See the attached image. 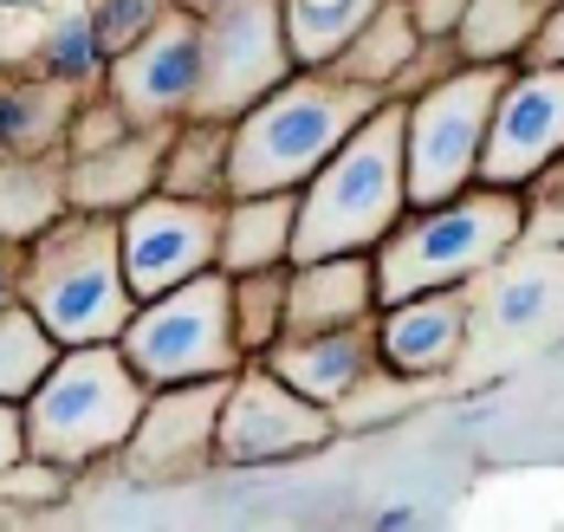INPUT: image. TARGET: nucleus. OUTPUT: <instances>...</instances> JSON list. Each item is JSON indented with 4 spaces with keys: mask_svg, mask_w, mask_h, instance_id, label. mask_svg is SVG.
I'll list each match as a JSON object with an SVG mask.
<instances>
[{
    "mask_svg": "<svg viewBox=\"0 0 564 532\" xmlns=\"http://www.w3.org/2000/svg\"><path fill=\"white\" fill-rule=\"evenodd\" d=\"M402 215H409V105L390 91L299 188L292 260L377 253Z\"/></svg>",
    "mask_w": 564,
    "mask_h": 532,
    "instance_id": "obj_1",
    "label": "nucleus"
},
{
    "mask_svg": "<svg viewBox=\"0 0 564 532\" xmlns=\"http://www.w3.org/2000/svg\"><path fill=\"white\" fill-rule=\"evenodd\" d=\"M390 91L357 85L338 72H292L260 105L234 118V195H267V188H305L318 163L338 150L357 123L370 118Z\"/></svg>",
    "mask_w": 564,
    "mask_h": 532,
    "instance_id": "obj_2",
    "label": "nucleus"
},
{
    "mask_svg": "<svg viewBox=\"0 0 564 532\" xmlns=\"http://www.w3.org/2000/svg\"><path fill=\"white\" fill-rule=\"evenodd\" d=\"M525 235V188H494L474 182L448 202H422L395 221L377 247V286L383 305L435 286H467L480 280L500 253H512Z\"/></svg>",
    "mask_w": 564,
    "mask_h": 532,
    "instance_id": "obj_3",
    "label": "nucleus"
},
{
    "mask_svg": "<svg viewBox=\"0 0 564 532\" xmlns=\"http://www.w3.org/2000/svg\"><path fill=\"white\" fill-rule=\"evenodd\" d=\"M150 403L143 370L123 357V345H65L46 383L20 403L26 415V448L46 455L58 468L85 474L91 462L123 455L137 415Z\"/></svg>",
    "mask_w": 564,
    "mask_h": 532,
    "instance_id": "obj_4",
    "label": "nucleus"
},
{
    "mask_svg": "<svg viewBox=\"0 0 564 532\" xmlns=\"http://www.w3.org/2000/svg\"><path fill=\"white\" fill-rule=\"evenodd\" d=\"M26 305L46 318L58 345H111L123 338L137 293L123 273L117 215H58L46 235L26 247Z\"/></svg>",
    "mask_w": 564,
    "mask_h": 532,
    "instance_id": "obj_5",
    "label": "nucleus"
},
{
    "mask_svg": "<svg viewBox=\"0 0 564 532\" xmlns=\"http://www.w3.org/2000/svg\"><path fill=\"white\" fill-rule=\"evenodd\" d=\"M117 345L143 370L150 390L195 383V377H234L247 363L240 332H234V273L208 267V273L182 280L170 293L137 298V312H130Z\"/></svg>",
    "mask_w": 564,
    "mask_h": 532,
    "instance_id": "obj_6",
    "label": "nucleus"
},
{
    "mask_svg": "<svg viewBox=\"0 0 564 532\" xmlns=\"http://www.w3.org/2000/svg\"><path fill=\"white\" fill-rule=\"evenodd\" d=\"M507 72L512 65H454L448 78L402 98L409 105V208L448 202L480 182V150H487V123Z\"/></svg>",
    "mask_w": 564,
    "mask_h": 532,
    "instance_id": "obj_7",
    "label": "nucleus"
},
{
    "mask_svg": "<svg viewBox=\"0 0 564 532\" xmlns=\"http://www.w3.org/2000/svg\"><path fill=\"white\" fill-rule=\"evenodd\" d=\"M299 72L285 40V0H221L202 13V91L195 118L234 123Z\"/></svg>",
    "mask_w": 564,
    "mask_h": 532,
    "instance_id": "obj_8",
    "label": "nucleus"
},
{
    "mask_svg": "<svg viewBox=\"0 0 564 532\" xmlns=\"http://www.w3.org/2000/svg\"><path fill=\"white\" fill-rule=\"evenodd\" d=\"M564 332V247L519 240L480 280H467V357L507 363Z\"/></svg>",
    "mask_w": 564,
    "mask_h": 532,
    "instance_id": "obj_9",
    "label": "nucleus"
},
{
    "mask_svg": "<svg viewBox=\"0 0 564 532\" xmlns=\"http://www.w3.org/2000/svg\"><path fill=\"white\" fill-rule=\"evenodd\" d=\"M325 442H338V415L312 403L305 390H292L273 363H240L221 403V448L215 468H285L299 455H318Z\"/></svg>",
    "mask_w": 564,
    "mask_h": 532,
    "instance_id": "obj_10",
    "label": "nucleus"
},
{
    "mask_svg": "<svg viewBox=\"0 0 564 532\" xmlns=\"http://www.w3.org/2000/svg\"><path fill=\"white\" fill-rule=\"evenodd\" d=\"M221 208L227 202H195V195H143L137 208L117 215V240H123V273H130V293L156 298L221 267Z\"/></svg>",
    "mask_w": 564,
    "mask_h": 532,
    "instance_id": "obj_11",
    "label": "nucleus"
},
{
    "mask_svg": "<svg viewBox=\"0 0 564 532\" xmlns=\"http://www.w3.org/2000/svg\"><path fill=\"white\" fill-rule=\"evenodd\" d=\"M564 156V65L519 59L494 98L480 182L494 188H532Z\"/></svg>",
    "mask_w": 564,
    "mask_h": 532,
    "instance_id": "obj_12",
    "label": "nucleus"
},
{
    "mask_svg": "<svg viewBox=\"0 0 564 532\" xmlns=\"http://www.w3.org/2000/svg\"><path fill=\"white\" fill-rule=\"evenodd\" d=\"M105 91L137 123L195 118V91H202V13L175 0V13H163L143 40H130L105 65Z\"/></svg>",
    "mask_w": 564,
    "mask_h": 532,
    "instance_id": "obj_13",
    "label": "nucleus"
},
{
    "mask_svg": "<svg viewBox=\"0 0 564 532\" xmlns=\"http://www.w3.org/2000/svg\"><path fill=\"white\" fill-rule=\"evenodd\" d=\"M234 377H195V383H163L137 415L130 442L117 462H130L137 480H182V474L215 468L221 448V403Z\"/></svg>",
    "mask_w": 564,
    "mask_h": 532,
    "instance_id": "obj_14",
    "label": "nucleus"
},
{
    "mask_svg": "<svg viewBox=\"0 0 564 532\" xmlns=\"http://www.w3.org/2000/svg\"><path fill=\"white\" fill-rule=\"evenodd\" d=\"M377 357L390 370H402V377L442 383L454 363L467 357V286H435V293L390 298L377 312Z\"/></svg>",
    "mask_w": 564,
    "mask_h": 532,
    "instance_id": "obj_15",
    "label": "nucleus"
},
{
    "mask_svg": "<svg viewBox=\"0 0 564 532\" xmlns=\"http://www.w3.org/2000/svg\"><path fill=\"white\" fill-rule=\"evenodd\" d=\"M377 312H383L377 253L292 260V286H285V338L338 332V325H364V318H377Z\"/></svg>",
    "mask_w": 564,
    "mask_h": 532,
    "instance_id": "obj_16",
    "label": "nucleus"
},
{
    "mask_svg": "<svg viewBox=\"0 0 564 532\" xmlns=\"http://www.w3.org/2000/svg\"><path fill=\"white\" fill-rule=\"evenodd\" d=\"M175 123H137L123 143L91 150V156H65V182H72V208L85 215H123L143 195L163 188V156H170Z\"/></svg>",
    "mask_w": 564,
    "mask_h": 532,
    "instance_id": "obj_17",
    "label": "nucleus"
},
{
    "mask_svg": "<svg viewBox=\"0 0 564 532\" xmlns=\"http://www.w3.org/2000/svg\"><path fill=\"white\" fill-rule=\"evenodd\" d=\"M260 363H273L285 383H292V390H305L312 403L338 410L344 397H350L377 363H383V357H377V318H364V325H338V332L280 338Z\"/></svg>",
    "mask_w": 564,
    "mask_h": 532,
    "instance_id": "obj_18",
    "label": "nucleus"
},
{
    "mask_svg": "<svg viewBox=\"0 0 564 532\" xmlns=\"http://www.w3.org/2000/svg\"><path fill=\"white\" fill-rule=\"evenodd\" d=\"M292 228H299V188L227 195V208H221V267L227 273L292 267Z\"/></svg>",
    "mask_w": 564,
    "mask_h": 532,
    "instance_id": "obj_19",
    "label": "nucleus"
},
{
    "mask_svg": "<svg viewBox=\"0 0 564 532\" xmlns=\"http://www.w3.org/2000/svg\"><path fill=\"white\" fill-rule=\"evenodd\" d=\"M58 215H72L65 150H40V156H0V235L33 247V240L46 235Z\"/></svg>",
    "mask_w": 564,
    "mask_h": 532,
    "instance_id": "obj_20",
    "label": "nucleus"
},
{
    "mask_svg": "<svg viewBox=\"0 0 564 532\" xmlns=\"http://www.w3.org/2000/svg\"><path fill=\"white\" fill-rule=\"evenodd\" d=\"M78 91L26 72L0 78V156H40V150H65V123H72Z\"/></svg>",
    "mask_w": 564,
    "mask_h": 532,
    "instance_id": "obj_21",
    "label": "nucleus"
},
{
    "mask_svg": "<svg viewBox=\"0 0 564 532\" xmlns=\"http://www.w3.org/2000/svg\"><path fill=\"white\" fill-rule=\"evenodd\" d=\"M163 188L195 195V202H227L234 195V123L221 118H182L163 156Z\"/></svg>",
    "mask_w": 564,
    "mask_h": 532,
    "instance_id": "obj_22",
    "label": "nucleus"
},
{
    "mask_svg": "<svg viewBox=\"0 0 564 532\" xmlns=\"http://www.w3.org/2000/svg\"><path fill=\"white\" fill-rule=\"evenodd\" d=\"M429 33L415 26V13H409V0H383L364 26H357V40L344 46L338 59L325 65V72H338V78H357V85H377V91H390L395 78L409 72L415 59V46H422Z\"/></svg>",
    "mask_w": 564,
    "mask_h": 532,
    "instance_id": "obj_23",
    "label": "nucleus"
},
{
    "mask_svg": "<svg viewBox=\"0 0 564 532\" xmlns=\"http://www.w3.org/2000/svg\"><path fill=\"white\" fill-rule=\"evenodd\" d=\"M545 13H552V0H467V13L454 26L460 65H519L532 53Z\"/></svg>",
    "mask_w": 564,
    "mask_h": 532,
    "instance_id": "obj_24",
    "label": "nucleus"
},
{
    "mask_svg": "<svg viewBox=\"0 0 564 532\" xmlns=\"http://www.w3.org/2000/svg\"><path fill=\"white\" fill-rule=\"evenodd\" d=\"M383 0H285V40L305 72H325Z\"/></svg>",
    "mask_w": 564,
    "mask_h": 532,
    "instance_id": "obj_25",
    "label": "nucleus"
},
{
    "mask_svg": "<svg viewBox=\"0 0 564 532\" xmlns=\"http://www.w3.org/2000/svg\"><path fill=\"white\" fill-rule=\"evenodd\" d=\"M58 345L53 332H46V318L20 298V305H7L0 312V403H26L40 383H46V370L58 363Z\"/></svg>",
    "mask_w": 564,
    "mask_h": 532,
    "instance_id": "obj_26",
    "label": "nucleus"
},
{
    "mask_svg": "<svg viewBox=\"0 0 564 532\" xmlns=\"http://www.w3.org/2000/svg\"><path fill=\"white\" fill-rule=\"evenodd\" d=\"M105 65H111V53L98 46L91 7H72L58 26H46L40 53H33V72H40V78H53V85H72V91H91V85H105Z\"/></svg>",
    "mask_w": 564,
    "mask_h": 532,
    "instance_id": "obj_27",
    "label": "nucleus"
},
{
    "mask_svg": "<svg viewBox=\"0 0 564 532\" xmlns=\"http://www.w3.org/2000/svg\"><path fill=\"white\" fill-rule=\"evenodd\" d=\"M285 286H292V267H253V273H234V332H240L247 363L267 357L285 338Z\"/></svg>",
    "mask_w": 564,
    "mask_h": 532,
    "instance_id": "obj_28",
    "label": "nucleus"
},
{
    "mask_svg": "<svg viewBox=\"0 0 564 532\" xmlns=\"http://www.w3.org/2000/svg\"><path fill=\"white\" fill-rule=\"evenodd\" d=\"M72 480L78 474L58 468V462H46V455H20L13 468L0 474V507H13V513H40V507H58L65 493H72Z\"/></svg>",
    "mask_w": 564,
    "mask_h": 532,
    "instance_id": "obj_29",
    "label": "nucleus"
},
{
    "mask_svg": "<svg viewBox=\"0 0 564 532\" xmlns=\"http://www.w3.org/2000/svg\"><path fill=\"white\" fill-rule=\"evenodd\" d=\"M137 130V118L117 105L111 91L98 85V98H78L72 105V123H65V156H91V150H111Z\"/></svg>",
    "mask_w": 564,
    "mask_h": 532,
    "instance_id": "obj_30",
    "label": "nucleus"
},
{
    "mask_svg": "<svg viewBox=\"0 0 564 532\" xmlns=\"http://www.w3.org/2000/svg\"><path fill=\"white\" fill-rule=\"evenodd\" d=\"M91 7V26H98V46L105 53H123L130 40H143L163 13H175V0H85Z\"/></svg>",
    "mask_w": 564,
    "mask_h": 532,
    "instance_id": "obj_31",
    "label": "nucleus"
},
{
    "mask_svg": "<svg viewBox=\"0 0 564 532\" xmlns=\"http://www.w3.org/2000/svg\"><path fill=\"white\" fill-rule=\"evenodd\" d=\"M532 247H564V156L525 188V235Z\"/></svg>",
    "mask_w": 564,
    "mask_h": 532,
    "instance_id": "obj_32",
    "label": "nucleus"
},
{
    "mask_svg": "<svg viewBox=\"0 0 564 532\" xmlns=\"http://www.w3.org/2000/svg\"><path fill=\"white\" fill-rule=\"evenodd\" d=\"M26 298V240L0 235V312Z\"/></svg>",
    "mask_w": 564,
    "mask_h": 532,
    "instance_id": "obj_33",
    "label": "nucleus"
},
{
    "mask_svg": "<svg viewBox=\"0 0 564 532\" xmlns=\"http://www.w3.org/2000/svg\"><path fill=\"white\" fill-rule=\"evenodd\" d=\"M409 13H415V26L429 33V40H442L460 26V13H467V0H409Z\"/></svg>",
    "mask_w": 564,
    "mask_h": 532,
    "instance_id": "obj_34",
    "label": "nucleus"
},
{
    "mask_svg": "<svg viewBox=\"0 0 564 532\" xmlns=\"http://www.w3.org/2000/svg\"><path fill=\"white\" fill-rule=\"evenodd\" d=\"M20 455H26V415H20V403H0V474Z\"/></svg>",
    "mask_w": 564,
    "mask_h": 532,
    "instance_id": "obj_35",
    "label": "nucleus"
},
{
    "mask_svg": "<svg viewBox=\"0 0 564 532\" xmlns=\"http://www.w3.org/2000/svg\"><path fill=\"white\" fill-rule=\"evenodd\" d=\"M525 59L564 65V0H552V13H545V26H539V40H532V53H525Z\"/></svg>",
    "mask_w": 564,
    "mask_h": 532,
    "instance_id": "obj_36",
    "label": "nucleus"
},
{
    "mask_svg": "<svg viewBox=\"0 0 564 532\" xmlns=\"http://www.w3.org/2000/svg\"><path fill=\"white\" fill-rule=\"evenodd\" d=\"M377 526H415V507H383Z\"/></svg>",
    "mask_w": 564,
    "mask_h": 532,
    "instance_id": "obj_37",
    "label": "nucleus"
},
{
    "mask_svg": "<svg viewBox=\"0 0 564 532\" xmlns=\"http://www.w3.org/2000/svg\"><path fill=\"white\" fill-rule=\"evenodd\" d=\"M0 7H7V13H20V7H40V0H0Z\"/></svg>",
    "mask_w": 564,
    "mask_h": 532,
    "instance_id": "obj_38",
    "label": "nucleus"
},
{
    "mask_svg": "<svg viewBox=\"0 0 564 532\" xmlns=\"http://www.w3.org/2000/svg\"><path fill=\"white\" fill-rule=\"evenodd\" d=\"M182 7H195V13H208V7H221V0H182Z\"/></svg>",
    "mask_w": 564,
    "mask_h": 532,
    "instance_id": "obj_39",
    "label": "nucleus"
}]
</instances>
